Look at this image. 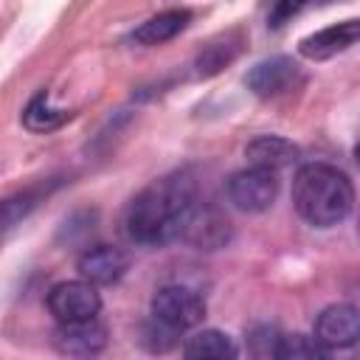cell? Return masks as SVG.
<instances>
[{"label": "cell", "mask_w": 360, "mask_h": 360, "mask_svg": "<svg viewBox=\"0 0 360 360\" xmlns=\"http://www.w3.org/2000/svg\"><path fill=\"white\" fill-rule=\"evenodd\" d=\"M326 354V349L315 340V338H307V335H281L278 343H276V354L273 357H281V360H315Z\"/></svg>", "instance_id": "16"}, {"label": "cell", "mask_w": 360, "mask_h": 360, "mask_svg": "<svg viewBox=\"0 0 360 360\" xmlns=\"http://www.w3.org/2000/svg\"><path fill=\"white\" fill-rule=\"evenodd\" d=\"M68 118H70V112L53 107L51 98H48V93H37V96L28 101V107L22 110V124H25L31 132H51V129L62 127Z\"/></svg>", "instance_id": "15"}, {"label": "cell", "mask_w": 360, "mask_h": 360, "mask_svg": "<svg viewBox=\"0 0 360 360\" xmlns=\"http://www.w3.org/2000/svg\"><path fill=\"white\" fill-rule=\"evenodd\" d=\"M53 349L68 357H93L107 346V329L98 318L65 321L53 329Z\"/></svg>", "instance_id": "8"}, {"label": "cell", "mask_w": 360, "mask_h": 360, "mask_svg": "<svg viewBox=\"0 0 360 360\" xmlns=\"http://www.w3.org/2000/svg\"><path fill=\"white\" fill-rule=\"evenodd\" d=\"M354 160H357V166H360V141L354 143Z\"/></svg>", "instance_id": "20"}, {"label": "cell", "mask_w": 360, "mask_h": 360, "mask_svg": "<svg viewBox=\"0 0 360 360\" xmlns=\"http://www.w3.org/2000/svg\"><path fill=\"white\" fill-rule=\"evenodd\" d=\"M76 270L96 287H107L124 278V273L129 270V256L115 245H93L76 259Z\"/></svg>", "instance_id": "10"}, {"label": "cell", "mask_w": 360, "mask_h": 360, "mask_svg": "<svg viewBox=\"0 0 360 360\" xmlns=\"http://www.w3.org/2000/svg\"><path fill=\"white\" fill-rule=\"evenodd\" d=\"M248 166H262V169H284L298 160V146L281 135H259L245 146Z\"/></svg>", "instance_id": "12"}, {"label": "cell", "mask_w": 360, "mask_h": 360, "mask_svg": "<svg viewBox=\"0 0 360 360\" xmlns=\"http://www.w3.org/2000/svg\"><path fill=\"white\" fill-rule=\"evenodd\" d=\"M292 205L304 222L332 228L343 222L354 205L352 180L329 163H304L292 180Z\"/></svg>", "instance_id": "2"}, {"label": "cell", "mask_w": 360, "mask_h": 360, "mask_svg": "<svg viewBox=\"0 0 360 360\" xmlns=\"http://www.w3.org/2000/svg\"><path fill=\"white\" fill-rule=\"evenodd\" d=\"M307 3H309V0H276V3H273V8H270V17H267V20H270V25H273V28L284 25V22H287V20H292V17H295Z\"/></svg>", "instance_id": "19"}, {"label": "cell", "mask_w": 360, "mask_h": 360, "mask_svg": "<svg viewBox=\"0 0 360 360\" xmlns=\"http://www.w3.org/2000/svg\"><path fill=\"white\" fill-rule=\"evenodd\" d=\"M48 312L56 318V323L65 321H84V318H96L101 309V295L96 290L93 281L87 278H70V281H59L48 290Z\"/></svg>", "instance_id": "5"}, {"label": "cell", "mask_w": 360, "mask_h": 360, "mask_svg": "<svg viewBox=\"0 0 360 360\" xmlns=\"http://www.w3.org/2000/svg\"><path fill=\"white\" fill-rule=\"evenodd\" d=\"M315 340L326 352L360 343V309L352 304H329L315 318Z\"/></svg>", "instance_id": "6"}, {"label": "cell", "mask_w": 360, "mask_h": 360, "mask_svg": "<svg viewBox=\"0 0 360 360\" xmlns=\"http://www.w3.org/2000/svg\"><path fill=\"white\" fill-rule=\"evenodd\" d=\"M357 42H360V17H352V20L332 22V25H326V28L304 37L298 42V53L304 59L323 62V59H332V56L349 51Z\"/></svg>", "instance_id": "9"}, {"label": "cell", "mask_w": 360, "mask_h": 360, "mask_svg": "<svg viewBox=\"0 0 360 360\" xmlns=\"http://www.w3.org/2000/svg\"><path fill=\"white\" fill-rule=\"evenodd\" d=\"M278 197V177L273 169L248 166L228 177V200L245 214L267 211Z\"/></svg>", "instance_id": "4"}, {"label": "cell", "mask_w": 360, "mask_h": 360, "mask_svg": "<svg viewBox=\"0 0 360 360\" xmlns=\"http://www.w3.org/2000/svg\"><path fill=\"white\" fill-rule=\"evenodd\" d=\"M34 194L31 191H22V194H14V197H8L6 202H3V222H6V228H11L17 219H22L31 208H34Z\"/></svg>", "instance_id": "18"}, {"label": "cell", "mask_w": 360, "mask_h": 360, "mask_svg": "<svg viewBox=\"0 0 360 360\" xmlns=\"http://www.w3.org/2000/svg\"><path fill=\"white\" fill-rule=\"evenodd\" d=\"M188 22H191L188 8H169V11H160V14L149 17L146 22H141L132 31V39L138 45H163V42L174 39L180 31H186Z\"/></svg>", "instance_id": "13"}, {"label": "cell", "mask_w": 360, "mask_h": 360, "mask_svg": "<svg viewBox=\"0 0 360 360\" xmlns=\"http://www.w3.org/2000/svg\"><path fill=\"white\" fill-rule=\"evenodd\" d=\"M236 53H239V45H236V42H211V45L197 56V73H200V76H211V73L222 70Z\"/></svg>", "instance_id": "17"}, {"label": "cell", "mask_w": 360, "mask_h": 360, "mask_svg": "<svg viewBox=\"0 0 360 360\" xmlns=\"http://www.w3.org/2000/svg\"><path fill=\"white\" fill-rule=\"evenodd\" d=\"M304 82L301 76V68L290 59V56H270V59H262L256 62L248 76H245V84L253 96L259 98H276L281 93H290L295 90L298 84Z\"/></svg>", "instance_id": "7"}, {"label": "cell", "mask_w": 360, "mask_h": 360, "mask_svg": "<svg viewBox=\"0 0 360 360\" xmlns=\"http://www.w3.org/2000/svg\"><path fill=\"white\" fill-rule=\"evenodd\" d=\"M197 205V183L180 169L152 180L135 194L127 208V236L138 245H166L183 236V228Z\"/></svg>", "instance_id": "1"}, {"label": "cell", "mask_w": 360, "mask_h": 360, "mask_svg": "<svg viewBox=\"0 0 360 360\" xmlns=\"http://www.w3.org/2000/svg\"><path fill=\"white\" fill-rule=\"evenodd\" d=\"M357 233H360V217H357Z\"/></svg>", "instance_id": "21"}, {"label": "cell", "mask_w": 360, "mask_h": 360, "mask_svg": "<svg viewBox=\"0 0 360 360\" xmlns=\"http://www.w3.org/2000/svg\"><path fill=\"white\" fill-rule=\"evenodd\" d=\"M180 239H186L188 245H194L200 250H217L231 239V222L219 208L197 202Z\"/></svg>", "instance_id": "11"}, {"label": "cell", "mask_w": 360, "mask_h": 360, "mask_svg": "<svg viewBox=\"0 0 360 360\" xmlns=\"http://www.w3.org/2000/svg\"><path fill=\"white\" fill-rule=\"evenodd\" d=\"M152 318L172 326L174 332H188L205 318V301L186 284H163L152 295Z\"/></svg>", "instance_id": "3"}, {"label": "cell", "mask_w": 360, "mask_h": 360, "mask_svg": "<svg viewBox=\"0 0 360 360\" xmlns=\"http://www.w3.org/2000/svg\"><path fill=\"white\" fill-rule=\"evenodd\" d=\"M183 354L191 360H228L236 357L239 349L233 343V338L222 329H200L191 338H186L183 343Z\"/></svg>", "instance_id": "14"}]
</instances>
